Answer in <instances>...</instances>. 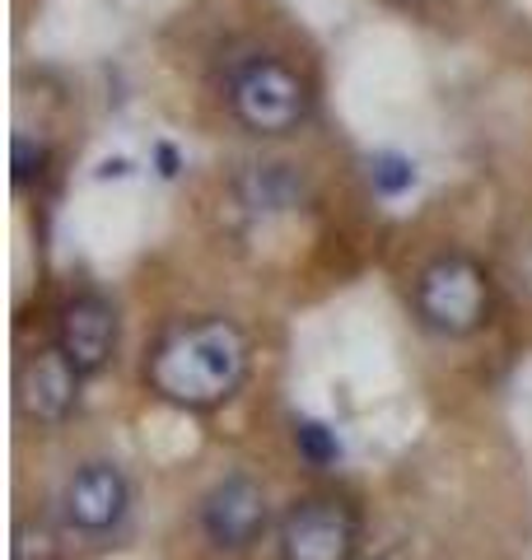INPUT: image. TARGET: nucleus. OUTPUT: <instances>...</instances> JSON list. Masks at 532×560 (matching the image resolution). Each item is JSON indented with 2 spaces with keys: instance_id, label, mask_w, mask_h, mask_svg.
<instances>
[{
  "instance_id": "nucleus-4",
  "label": "nucleus",
  "mask_w": 532,
  "mask_h": 560,
  "mask_svg": "<svg viewBox=\"0 0 532 560\" xmlns=\"http://www.w3.org/2000/svg\"><path fill=\"white\" fill-rule=\"evenodd\" d=\"M360 523L342 500H299L280 523V560H350Z\"/></svg>"
},
{
  "instance_id": "nucleus-10",
  "label": "nucleus",
  "mask_w": 532,
  "mask_h": 560,
  "mask_svg": "<svg viewBox=\"0 0 532 560\" xmlns=\"http://www.w3.org/2000/svg\"><path fill=\"white\" fill-rule=\"evenodd\" d=\"M369 178H374V187L383 197H397V191H406L416 183V168L406 160H397V154H379V160L369 164Z\"/></svg>"
},
{
  "instance_id": "nucleus-9",
  "label": "nucleus",
  "mask_w": 532,
  "mask_h": 560,
  "mask_svg": "<svg viewBox=\"0 0 532 560\" xmlns=\"http://www.w3.org/2000/svg\"><path fill=\"white\" fill-rule=\"evenodd\" d=\"M43 173H47V145L20 131L14 136V183L28 187V183H38Z\"/></svg>"
},
{
  "instance_id": "nucleus-7",
  "label": "nucleus",
  "mask_w": 532,
  "mask_h": 560,
  "mask_svg": "<svg viewBox=\"0 0 532 560\" xmlns=\"http://www.w3.org/2000/svg\"><path fill=\"white\" fill-rule=\"evenodd\" d=\"M201 528L224 551L253 547V541L262 537V528H266V495H262V486L247 481V477L220 481L206 495V504H201Z\"/></svg>"
},
{
  "instance_id": "nucleus-8",
  "label": "nucleus",
  "mask_w": 532,
  "mask_h": 560,
  "mask_svg": "<svg viewBox=\"0 0 532 560\" xmlns=\"http://www.w3.org/2000/svg\"><path fill=\"white\" fill-rule=\"evenodd\" d=\"M57 346L66 350V360L76 364L80 374H99L103 364L113 360V350H117V313H113V304L99 300V294H76V300L61 308Z\"/></svg>"
},
{
  "instance_id": "nucleus-3",
  "label": "nucleus",
  "mask_w": 532,
  "mask_h": 560,
  "mask_svg": "<svg viewBox=\"0 0 532 560\" xmlns=\"http://www.w3.org/2000/svg\"><path fill=\"white\" fill-rule=\"evenodd\" d=\"M416 313L443 337H467L490 313V280L463 253H443L416 276Z\"/></svg>"
},
{
  "instance_id": "nucleus-1",
  "label": "nucleus",
  "mask_w": 532,
  "mask_h": 560,
  "mask_svg": "<svg viewBox=\"0 0 532 560\" xmlns=\"http://www.w3.org/2000/svg\"><path fill=\"white\" fill-rule=\"evenodd\" d=\"M247 374V341L234 323L201 318L173 327L150 355V388L187 411H210L234 397Z\"/></svg>"
},
{
  "instance_id": "nucleus-12",
  "label": "nucleus",
  "mask_w": 532,
  "mask_h": 560,
  "mask_svg": "<svg viewBox=\"0 0 532 560\" xmlns=\"http://www.w3.org/2000/svg\"><path fill=\"white\" fill-rule=\"evenodd\" d=\"M33 556H38V560H57V541H51L47 528H28V523H24V528L14 533V560H33Z\"/></svg>"
},
{
  "instance_id": "nucleus-5",
  "label": "nucleus",
  "mask_w": 532,
  "mask_h": 560,
  "mask_svg": "<svg viewBox=\"0 0 532 560\" xmlns=\"http://www.w3.org/2000/svg\"><path fill=\"white\" fill-rule=\"evenodd\" d=\"M80 378L84 374L66 360L61 346L33 350L20 364V374H14V401H20V411L28 420H38V425H61V420L76 411Z\"/></svg>"
},
{
  "instance_id": "nucleus-2",
  "label": "nucleus",
  "mask_w": 532,
  "mask_h": 560,
  "mask_svg": "<svg viewBox=\"0 0 532 560\" xmlns=\"http://www.w3.org/2000/svg\"><path fill=\"white\" fill-rule=\"evenodd\" d=\"M229 108L257 136H286L309 117V84L276 57H247L229 75Z\"/></svg>"
},
{
  "instance_id": "nucleus-6",
  "label": "nucleus",
  "mask_w": 532,
  "mask_h": 560,
  "mask_svg": "<svg viewBox=\"0 0 532 560\" xmlns=\"http://www.w3.org/2000/svg\"><path fill=\"white\" fill-rule=\"evenodd\" d=\"M61 504H66L70 528H80L89 537H103V533H113L117 523L127 518L131 490H127V477H122L113 463H89L66 481V500Z\"/></svg>"
},
{
  "instance_id": "nucleus-11",
  "label": "nucleus",
  "mask_w": 532,
  "mask_h": 560,
  "mask_svg": "<svg viewBox=\"0 0 532 560\" xmlns=\"http://www.w3.org/2000/svg\"><path fill=\"white\" fill-rule=\"evenodd\" d=\"M294 444L304 448L309 463H332L336 453H342V444L332 440V430L317 425V420H299V425H294Z\"/></svg>"
}]
</instances>
